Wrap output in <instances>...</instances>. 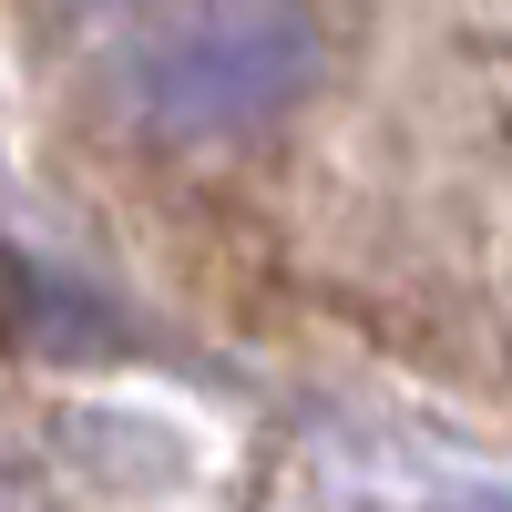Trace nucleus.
Returning a JSON list of instances; mask_svg holds the SVG:
<instances>
[{"mask_svg":"<svg viewBox=\"0 0 512 512\" xmlns=\"http://www.w3.org/2000/svg\"><path fill=\"white\" fill-rule=\"evenodd\" d=\"M308 82H318L308 11H287V0H226V11L164 31L134 62L123 103H134L164 144H236V134L287 123L308 103Z\"/></svg>","mask_w":512,"mask_h":512,"instance_id":"obj_1","label":"nucleus"}]
</instances>
